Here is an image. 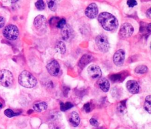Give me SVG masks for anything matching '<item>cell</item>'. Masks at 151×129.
I'll use <instances>...</instances> for the list:
<instances>
[{
  "instance_id": "obj_5",
  "label": "cell",
  "mask_w": 151,
  "mask_h": 129,
  "mask_svg": "<svg viewBox=\"0 0 151 129\" xmlns=\"http://www.w3.org/2000/svg\"><path fill=\"white\" fill-rule=\"evenodd\" d=\"M96 45L99 49L103 52H107L109 49V43L107 37L104 34L98 35L95 40Z\"/></svg>"
},
{
  "instance_id": "obj_13",
  "label": "cell",
  "mask_w": 151,
  "mask_h": 129,
  "mask_svg": "<svg viewBox=\"0 0 151 129\" xmlns=\"http://www.w3.org/2000/svg\"><path fill=\"white\" fill-rule=\"evenodd\" d=\"M126 88L131 93H137L139 91V85L134 80H129L126 82Z\"/></svg>"
},
{
  "instance_id": "obj_19",
  "label": "cell",
  "mask_w": 151,
  "mask_h": 129,
  "mask_svg": "<svg viewBox=\"0 0 151 129\" xmlns=\"http://www.w3.org/2000/svg\"><path fill=\"white\" fill-rule=\"evenodd\" d=\"M55 50L57 53H58L60 54H64L65 52V50H66V47H65L64 43L62 41H58L55 44Z\"/></svg>"
},
{
  "instance_id": "obj_22",
  "label": "cell",
  "mask_w": 151,
  "mask_h": 129,
  "mask_svg": "<svg viewBox=\"0 0 151 129\" xmlns=\"http://www.w3.org/2000/svg\"><path fill=\"white\" fill-rule=\"evenodd\" d=\"M147 67L145 65H139L137 66L135 69H134V72L136 73H139V74H143L145 73L146 72H147Z\"/></svg>"
},
{
  "instance_id": "obj_3",
  "label": "cell",
  "mask_w": 151,
  "mask_h": 129,
  "mask_svg": "<svg viewBox=\"0 0 151 129\" xmlns=\"http://www.w3.org/2000/svg\"><path fill=\"white\" fill-rule=\"evenodd\" d=\"M14 82V77L12 73L6 69L0 70V84L6 88L12 86Z\"/></svg>"
},
{
  "instance_id": "obj_6",
  "label": "cell",
  "mask_w": 151,
  "mask_h": 129,
  "mask_svg": "<svg viewBox=\"0 0 151 129\" xmlns=\"http://www.w3.org/2000/svg\"><path fill=\"white\" fill-rule=\"evenodd\" d=\"M134 31L133 27L129 23L123 24L119 30V36L121 38H127L130 37Z\"/></svg>"
},
{
  "instance_id": "obj_27",
  "label": "cell",
  "mask_w": 151,
  "mask_h": 129,
  "mask_svg": "<svg viewBox=\"0 0 151 129\" xmlns=\"http://www.w3.org/2000/svg\"><path fill=\"white\" fill-rule=\"evenodd\" d=\"M35 5L37 9H38V10H43L45 8V4H44V1L42 0L37 1L35 2Z\"/></svg>"
},
{
  "instance_id": "obj_15",
  "label": "cell",
  "mask_w": 151,
  "mask_h": 129,
  "mask_svg": "<svg viewBox=\"0 0 151 129\" xmlns=\"http://www.w3.org/2000/svg\"><path fill=\"white\" fill-rule=\"evenodd\" d=\"M93 60V57L91 55L89 54H84L79 60L78 62V66L80 69H83L87 64L90 63Z\"/></svg>"
},
{
  "instance_id": "obj_11",
  "label": "cell",
  "mask_w": 151,
  "mask_h": 129,
  "mask_svg": "<svg viewBox=\"0 0 151 129\" xmlns=\"http://www.w3.org/2000/svg\"><path fill=\"white\" fill-rule=\"evenodd\" d=\"M87 72L88 75L93 79L99 78L101 76V70L99 66L91 64L87 68Z\"/></svg>"
},
{
  "instance_id": "obj_14",
  "label": "cell",
  "mask_w": 151,
  "mask_h": 129,
  "mask_svg": "<svg viewBox=\"0 0 151 129\" xmlns=\"http://www.w3.org/2000/svg\"><path fill=\"white\" fill-rule=\"evenodd\" d=\"M52 118L50 120L49 124L50 129H64L63 124L60 121L58 116L57 115H54Z\"/></svg>"
},
{
  "instance_id": "obj_28",
  "label": "cell",
  "mask_w": 151,
  "mask_h": 129,
  "mask_svg": "<svg viewBox=\"0 0 151 129\" xmlns=\"http://www.w3.org/2000/svg\"><path fill=\"white\" fill-rule=\"evenodd\" d=\"M65 24H66V21H65V19L63 18V19H61L58 21V22H57V24L56 25V27L58 28L61 29Z\"/></svg>"
},
{
  "instance_id": "obj_10",
  "label": "cell",
  "mask_w": 151,
  "mask_h": 129,
  "mask_svg": "<svg viewBox=\"0 0 151 129\" xmlns=\"http://www.w3.org/2000/svg\"><path fill=\"white\" fill-rule=\"evenodd\" d=\"M85 14L90 19L96 18L98 14L97 5L95 3H91L88 5L85 10Z\"/></svg>"
},
{
  "instance_id": "obj_16",
  "label": "cell",
  "mask_w": 151,
  "mask_h": 129,
  "mask_svg": "<svg viewBox=\"0 0 151 129\" xmlns=\"http://www.w3.org/2000/svg\"><path fill=\"white\" fill-rule=\"evenodd\" d=\"M68 121L71 126L74 127H77L80 122V118L78 114L76 111L71 112L68 117Z\"/></svg>"
},
{
  "instance_id": "obj_21",
  "label": "cell",
  "mask_w": 151,
  "mask_h": 129,
  "mask_svg": "<svg viewBox=\"0 0 151 129\" xmlns=\"http://www.w3.org/2000/svg\"><path fill=\"white\" fill-rule=\"evenodd\" d=\"M143 107L149 113H151V97L150 95H148L146 97L144 102Z\"/></svg>"
},
{
  "instance_id": "obj_24",
  "label": "cell",
  "mask_w": 151,
  "mask_h": 129,
  "mask_svg": "<svg viewBox=\"0 0 151 129\" xmlns=\"http://www.w3.org/2000/svg\"><path fill=\"white\" fill-rule=\"evenodd\" d=\"M94 107V106L91 102H87L84 105L83 108H84V110L86 112H90L93 109Z\"/></svg>"
},
{
  "instance_id": "obj_23",
  "label": "cell",
  "mask_w": 151,
  "mask_h": 129,
  "mask_svg": "<svg viewBox=\"0 0 151 129\" xmlns=\"http://www.w3.org/2000/svg\"><path fill=\"white\" fill-rule=\"evenodd\" d=\"M73 107V105L69 102H67L66 103H63V102L60 103V109L62 111H65Z\"/></svg>"
},
{
  "instance_id": "obj_26",
  "label": "cell",
  "mask_w": 151,
  "mask_h": 129,
  "mask_svg": "<svg viewBox=\"0 0 151 129\" xmlns=\"http://www.w3.org/2000/svg\"><path fill=\"white\" fill-rule=\"evenodd\" d=\"M4 114L9 117V118H11V117H12L14 116H16V115H18L19 114V113H15L14 112L12 109H6L4 111Z\"/></svg>"
},
{
  "instance_id": "obj_12",
  "label": "cell",
  "mask_w": 151,
  "mask_h": 129,
  "mask_svg": "<svg viewBox=\"0 0 151 129\" xmlns=\"http://www.w3.org/2000/svg\"><path fill=\"white\" fill-rule=\"evenodd\" d=\"M47 20L45 17L42 15H37L34 21V25L37 30H42L46 27Z\"/></svg>"
},
{
  "instance_id": "obj_18",
  "label": "cell",
  "mask_w": 151,
  "mask_h": 129,
  "mask_svg": "<svg viewBox=\"0 0 151 129\" xmlns=\"http://www.w3.org/2000/svg\"><path fill=\"white\" fill-rule=\"evenodd\" d=\"M47 104L45 102H40L38 103L35 104L33 105V109L34 111L38 112H42L45 110H46V109L47 108Z\"/></svg>"
},
{
  "instance_id": "obj_34",
  "label": "cell",
  "mask_w": 151,
  "mask_h": 129,
  "mask_svg": "<svg viewBox=\"0 0 151 129\" xmlns=\"http://www.w3.org/2000/svg\"><path fill=\"white\" fill-rule=\"evenodd\" d=\"M2 108V104L0 102V109H1Z\"/></svg>"
},
{
  "instance_id": "obj_1",
  "label": "cell",
  "mask_w": 151,
  "mask_h": 129,
  "mask_svg": "<svg viewBox=\"0 0 151 129\" xmlns=\"http://www.w3.org/2000/svg\"><path fill=\"white\" fill-rule=\"evenodd\" d=\"M98 21L101 27L109 31L115 30L119 25L117 18L113 14L107 12L100 13L98 16Z\"/></svg>"
},
{
  "instance_id": "obj_30",
  "label": "cell",
  "mask_w": 151,
  "mask_h": 129,
  "mask_svg": "<svg viewBox=\"0 0 151 129\" xmlns=\"http://www.w3.org/2000/svg\"><path fill=\"white\" fill-rule=\"evenodd\" d=\"M90 123L91 124V125H92L94 127H97L99 125L98 121L96 119H94L93 118H91L90 120Z\"/></svg>"
},
{
  "instance_id": "obj_25",
  "label": "cell",
  "mask_w": 151,
  "mask_h": 129,
  "mask_svg": "<svg viewBox=\"0 0 151 129\" xmlns=\"http://www.w3.org/2000/svg\"><path fill=\"white\" fill-rule=\"evenodd\" d=\"M48 7L50 10L52 11H55L57 9V3L55 1H49L47 2Z\"/></svg>"
},
{
  "instance_id": "obj_4",
  "label": "cell",
  "mask_w": 151,
  "mask_h": 129,
  "mask_svg": "<svg viewBox=\"0 0 151 129\" xmlns=\"http://www.w3.org/2000/svg\"><path fill=\"white\" fill-rule=\"evenodd\" d=\"M2 33L6 38L9 40H15L18 37L19 31L16 25L8 24L4 28Z\"/></svg>"
},
{
  "instance_id": "obj_17",
  "label": "cell",
  "mask_w": 151,
  "mask_h": 129,
  "mask_svg": "<svg viewBox=\"0 0 151 129\" xmlns=\"http://www.w3.org/2000/svg\"><path fill=\"white\" fill-rule=\"evenodd\" d=\"M99 88L104 92H107L110 88V83L106 78H100L97 80Z\"/></svg>"
},
{
  "instance_id": "obj_7",
  "label": "cell",
  "mask_w": 151,
  "mask_h": 129,
  "mask_svg": "<svg viewBox=\"0 0 151 129\" xmlns=\"http://www.w3.org/2000/svg\"><path fill=\"white\" fill-rule=\"evenodd\" d=\"M48 72L53 76H56L58 75L60 70V64L57 60L53 59L50 60L46 66Z\"/></svg>"
},
{
  "instance_id": "obj_32",
  "label": "cell",
  "mask_w": 151,
  "mask_h": 129,
  "mask_svg": "<svg viewBox=\"0 0 151 129\" xmlns=\"http://www.w3.org/2000/svg\"><path fill=\"white\" fill-rule=\"evenodd\" d=\"M5 18L4 17L0 16V28L4 27V25L5 24Z\"/></svg>"
},
{
  "instance_id": "obj_31",
  "label": "cell",
  "mask_w": 151,
  "mask_h": 129,
  "mask_svg": "<svg viewBox=\"0 0 151 129\" xmlns=\"http://www.w3.org/2000/svg\"><path fill=\"white\" fill-rule=\"evenodd\" d=\"M125 102H126V101H124L123 102H122L120 103V105L119 106V109L120 111H123L124 109L126 108V107H125L126 106Z\"/></svg>"
},
{
  "instance_id": "obj_8",
  "label": "cell",
  "mask_w": 151,
  "mask_h": 129,
  "mask_svg": "<svg viewBox=\"0 0 151 129\" xmlns=\"http://www.w3.org/2000/svg\"><path fill=\"white\" fill-rule=\"evenodd\" d=\"M125 59V52L123 49H119L114 53L113 60L115 65L117 66H121L124 63Z\"/></svg>"
},
{
  "instance_id": "obj_29",
  "label": "cell",
  "mask_w": 151,
  "mask_h": 129,
  "mask_svg": "<svg viewBox=\"0 0 151 129\" xmlns=\"http://www.w3.org/2000/svg\"><path fill=\"white\" fill-rule=\"evenodd\" d=\"M127 4L129 7L132 8L134 7L135 5H137V1L134 0H128L127 1Z\"/></svg>"
},
{
  "instance_id": "obj_2",
  "label": "cell",
  "mask_w": 151,
  "mask_h": 129,
  "mask_svg": "<svg viewBox=\"0 0 151 129\" xmlns=\"http://www.w3.org/2000/svg\"><path fill=\"white\" fill-rule=\"evenodd\" d=\"M18 82L23 87L32 88L37 85V80L35 76L29 72L24 70L18 76Z\"/></svg>"
},
{
  "instance_id": "obj_20",
  "label": "cell",
  "mask_w": 151,
  "mask_h": 129,
  "mask_svg": "<svg viewBox=\"0 0 151 129\" xmlns=\"http://www.w3.org/2000/svg\"><path fill=\"white\" fill-rule=\"evenodd\" d=\"M124 75V73H119L113 74V75L110 76V79L113 82H121V81L123 80V79H124V77L126 76Z\"/></svg>"
},
{
  "instance_id": "obj_33",
  "label": "cell",
  "mask_w": 151,
  "mask_h": 129,
  "mask_svg": "<svg viewBox=\"0 0 151 129\" xmlns=\"http://www.w3.org/2000/svg\"><path fill=\"white\" fill-rule=\"evenodd\" d=\"M146 15L149 18H151V8H149L146 11Z\"/></svg>"
},
{
  "instance_id": "obj_9",
  "label": "cell",
  "mask_w": 151,
  "mask_h": 129,
  "mask_svg": "<svg viewBox=\"0 0 151 129\" xmlns=\"http://www.w3.org/2000/svg\"><path fill=\"white\" fill-rule=\"evenodd\" d=\"M61 34L62 38L65 41H68L72 39L73 36V31L71 26L66 24L61 29Z\"/></svg>"
}]
</instances>
